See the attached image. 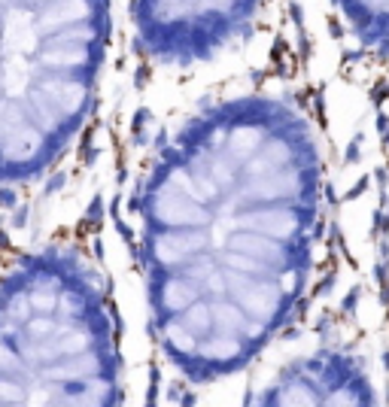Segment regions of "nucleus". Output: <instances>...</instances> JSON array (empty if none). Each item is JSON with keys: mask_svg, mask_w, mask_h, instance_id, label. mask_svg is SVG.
<instances>
[{"mask_svg": "<svg viewBox=\"0 0 389 407\" xmlns=\"http://www.w3.org/2000/svg\"><path fill=\"white\" fill-rule=\"evenodd\" d=\"M119 344L94 280L43 252L0 283V404H116Z\"/></svg>", "mask_w": 389, "mask_h": 407, "instance_id": "7ed1b4c3", "label": "nucleus"}, {"mask_svg": "<svg viewBox=\"0 0 389 407\" xmlns=\"http://www.w3.org/2000/svg\"><path fill=\"white\" fill-rule=\"evenodd\" d=\"M262 404H374V386L356 362L344 356L316 353L298 365L277 374L265 392Z\"/></svg>", "mask_w": 389, "mask_h": 407, "instance_id": "39448f33", "label": "nucleus"}, {"mask_svg": "<svg viewBox=\"0 0 389 407\" xmlns=\"http://www.w3.org/2000/svg\"><path fill=\"white\" fill-rule=\"evenodd\" d=\"M323 207L304 116L246 94L195 116L140 195V258L164 359L192 383L256 362L301 304Z\"/></svg>", "mask_w": 389, "mask_h": 407, "instance_id": "f257e3e1", "label": "nucleus"}, {"mask_svg": "<svg viewBox=\"0 0 389 407\" xmlns=\"http://www.w3.org/2000/svg\"><path fill=\"white\" fill-rule=\"evenodd\" d=\"M347 33L365 49H389V0H332Z\"/></svg>", "mask_w": 389, "mask_h": 407, "instance_id": "423d86ee", "label": "nucleus"}, {"mask_svg": "<svg viewBox=\"0 0 389 407\" xmlns=\"http://www.w3.org/2000/svg\"><path fill=\"white\" fill-rule=\"evenodd\" d=\"M107 0H0V186L49 173L94 103Z\"/></svg>", "mask_w": 389, "mask_h": 407, "instance_id": "f03ea898", "label": "nucleus"}, {"mask_svg": "<svg viewBox=\"0 0 389 407\" xmlns=\"http://www.w3.org/2000/svg\"><path fill=\"white\" fill-rule=\"evenodd\" d=\"M256 6L259 0H134V24L149 55L195 64L246 27Z\"/></svg>", "mask_w": 389, "mask_h": 407, "instance_id": "20e7f679", "label": "nucleus"}]
</instances>
